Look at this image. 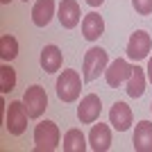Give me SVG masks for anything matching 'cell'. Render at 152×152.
Returning a JSON list of instances; mask_svg holds the SVG:
<instances>
[{
	"label": "cell",
	"mask_w": 152,
	"mask_h": 152,
	"mask_svg": "<svg viewBox=\"0 0 152 152\" xmlns=\"http://www.w3.org/2000/svg\"><path fill=\"white\" fill-rule=\"evenodd\" d=\"M59 127L52 121H41L34 127V150L37 152H55L59 148Z\"/></svg>",
	"instance_id": "1"
},
{
	"label": "cell",
	"mask_w": 152,
	"mask_h": 152,
	"mask_svg": "<svg viewBox=\"0 0 152 152\" xmlns=\"http://www.w3.org/2000/svg\"><path fill=\"white\" fill-rule=\"evenodd\" d=\"M109 66V55L107 50H102V48H91V50H86V55H84V61H82V77L84 82H93V80H98L100 77V73H104Z\"/></svg>",
	"instance_id": "2"
},
{
	"label": "cell",
	"mask_w": 152,
	"mask_h": 152,
	"mask_svg": "<svg viewBox=\"0 0 152 152\" xmlns=\"http://www.w3.org/2000/svg\"><path fill=\"white\" fill-rule=\"evenodd\" d=\"M82 80L77 70H61V75L57 77V98L61 102H75L82 93Z\"/></svg>",
	"instance_id": "3"
},
{
	"label": "cell",
	"mask_w": 152,
	"mask_h": 152,
	"mask_svg": "<svg viewBox=\"0 0 152 152\" xmlns=\"http://www.w3.org/2000/svg\"><path fill=\"white\" fill-rule=\"evenodd\" d=\"M27 118H30V114H27L23 100L9 102V109H7V116H5L7 132L12 134V136H20V134L27 129Z\"/></svg>",
	"instance_id": "4"
},
{
	"label": "cell",
	"mask_w": 152,
	"mask_h": 152,
	"mask_svg": "<svg viewBox=\"0 0 152 152\" xmlns=\"http://www.w3.org/2000/svg\"><path fill=\"white\" fill-rule=\"evenodd\" d=\"M23 104H25L30 118H41L48 109V95H45V89L41 84H32L30 89L23 95Z\"/></svg>",
	"instance_id": "5"
},
{
	"label": "cell",
	"mask_w": 152,
	"mask_h": 152,
	"mask_svg": "<svg viewBox=\"0 0 152 152\" xmlns=\"http://www.w3.org/2000/svg\"><path fill=\"white\" fill-rule=\"evenodd\" d=\"M150 50H152V39L145 30H136L127 41V59H132L136 64L141 59L150 57Z\"/></svg>",
	"instance_id": "6"
},
{
	"label": "cell",
	"mask_w": 152,
	"mask_h": 152,
	"mask_svg": "<svg viewBox=\"0 0 152 152\" xmlns=\"http://www.w3.org/2000/svg\"><path fill=\"white\" fill-rule=\"evenodd\" d=\"M100 111H102L100 95L89 93V95H84V98H82L80 107H77V118H80L82 125H91V123H95L98 118H100Z\"/></svg>",
	"instance_id": "7"
},
{
	"label": "cell",
	"mask_w": 152,
	"mask_h": 152,
	"mask_svg": "<svg viewBox=\"0 0 152 152\" xmlns=\"http://www.w3.org/2000/svg\"><path fill=\"white\" fill-rule=\"evenodd\" d=\"M129 75H132V66H129L127 59H114L104 70V80L111 89H118L123 82L129 80Z\"/></svg>",
	"instance_id": "8"
},
{
	"label": "cell",
	"mask_w": 152,
	"mask_h": 152,
	"mask_svg": "<svg viewBox=\"0 0 152 152\" xmlns=\"http://www.w3.org/2000/svg\"><path fill=\"white\" fill-rule=\"evenodd\" d=\"M57 18L61 23V27L66 30H73V27L80 25V18H82V12H80V5L75 0H61L57 9Z\"/></svg>",
	"instance_id": "9"
},
{
	"label": "cell",
	"mask_w": 152,
	"mask_h": 152,
	"mask_svg": "<svg viewBox=\"0 0 152 152\" xmlns=\"http://www.w3.org/2000/svg\"><path fill=\"white\" fill-rule=\"evenodd\" d=\"M89 148L95 152H107L111 148V129H109V125L95 121V125L91 127V134H89Z\"/></svg>",
	"instance_id": "10"
},
{
	"label": "cell",
	"mask_w": 152,
	"mask_h": 152,
	"mask_svg": "<svg viewBox=\"0 0 152 152\" xmlns=\"http://www.w3.org/2000/svg\"><path fill=\"white\" fill-rule=\"evenodd\" d=\"M132 109L127 102H114V107L109 109V123L114 125V129L118 132H127L132 127Z\"/></svg>",
	"instance_id": "11"
},
{
	"label": "cell",
	"mask_w": 152,
	"mask_h": 152,
	"mask_svg": "<svg viewBox=\"0 0 152 152\" xmlns=\"http://www.w3.org/2000/svg\"><path fill=\"white\" fill-rule=\"evenodd\" d=\"M132 143H134V150L136 152H152V121L136 123Z\"/></svg>",
	"instance_id": "12"
},
{
	"label": "cell",
	"mask_w": 152,
	"mask_h": 152,
	"mask_svg": "<svg viewBox=\"0 0 152 152\" xmlns=\"http://www.w3.org/2000/svg\"><path fill=\"white\" fill-rule=\"evenodd\" d=\"M55 0H37L34 7H32V20L37 27H45L50 25L52 16H55Z\"/></svg>",
	"instance_id": "13"
},
{
	"label": "cell",
	"mask_w": 152,
	"mask_h": 152,
	"mask_svg": "<svg viewBox=\"0 0 152 152\" xmlns=\"http://www.w3.org/2000/svg\"><path fill=\"white\" fill-rule=\"evenodd\" d=\"M102 32H104V20L98 12H91L86 14L82 18V34L86 41H95V39L102 37Z\"/></svg>",
	"instance_id": "14"
},
{
	"label": "cell",
	"mask_w": 152,
	"mask_h": 152,
	"mask_svg": "<svg viewBox=\"0 0 152 152\" xmlns=\"http://www.w3.org/2000/svg\"><path fill=\"white\" fill-rule=\"evenodd\" d=\"M61 64H64V55L57 45H45L41 50V68L45 73H57L61 70Z\"/></svg>",
	"instance_id": "15"
},
{
	"label": "cell",
	"mask_w": 152,
	"mask_h": 152,
	"mask_svg": "<svg viewBox=\"0 0 152 152\" xmlns=\"http://www.w3.org/2000/svg\"><path fill=\"white\" fill-rule=\"evenodd\" d=\"M145 70L141 68L139 64H134L132 66V75H129V80H127V95L129 98H141L143 95V91H145Z\"/></svg>",
	"instance_id": "16"
},
{
	"label": "cell",
	"mask_w": 152,
	"mask_h": 152,
	"mask_svg": "<svg viewBox=\"0 0 152 152\" xmlns=\"http://www.w3.org/2000/svg\"><path fill=\"white\" fill-rule=\"evenodd\" d=\"M64 152H84L89 148L86 143V136H84L80 129H68V132L64 134Z\"/></svg>",
	"instance_id": "17"
},
{
	"label": "cell",
	"mask_w": 152,
	"mask_h": 152,
	"mask_svg": "<svg viewBox=\"0 0 152 152\" xmlns=\"http://www.w3.org/2000/svg\"><path fill=\"white\" fill-rule=\"evenodd\" d=\"M16 57H18V41H16V37L2 34V37H0V59L9 64Z\"/></svg>",
	"instance_id": "18"
},
{
	"label": "cell",
	"mask_w": 152,
	"mask_h": 152,
	"mask_svg": "<svg viewBox=\"0 0 152 152\" xmlns=\"http://www.w3.org/2000/svg\"><path fill=\"white\" fill-rule=\"evenodd\" d=\"M14 86H16V70L5 61L0 66V91L9 93V91H14Z\"/></svg>",
	"instance_id": "19"
},
{
	"label": "cell",
	"mask_w": 152,
	"mask_h": 152,
	"mask_svg": "<svg viewBox=\"0 0 152 152\" xmlns=\"http://www.w3.org/2000/svg\"><path fill=\"white\" fill-rule=\"evenodd\" d=\"M132 7L139 16H150L152 14V0H132Z\"/></svg>",
	"instance_id": "20"
},
{
	"label": "cell",
	"mask_w": 152,
	"mask_h": 152,
	"mask_svg": "<svg viewBox=\"0 0 152 152\" xmlns=\"http://www.w3.org/2000/svg\"><path fill=\"white\" fill-rule=\"evenodd\" d=\"M148 80H150V84H152V55H150V59H148Z\"/></svg>",
	"instance_id": "21"
},
{
	"label": "cell",
	"mask_w": 152,
	"mask_h": 152,
	"mask_svg": "<svg viewBox=\"0 0 152 152\" xmlns=\"http://www.w3.org/2000/svg\"><path fill=\"white\" fill-rule=\"evenodd\" d=\"M86 2H89V5H91V7H100V5H102V2H104V0H86Z\"/></svg>",
	"instance_id": "22"
},
{
	"label": "cell",
	"mask_w": 152,
	"mask_h": 152,
	"mask_svg": "<svg viewBox=\"0 0 152 152\" xmlns=\"http://www.w3.org/2000/svg\"><path fill=\"white\" fill-rule=\"evenodd\" d=\"M0 2H2V5H9V2H12V0H0Z\"/></svg>",
	"instance_id": "23"
},
{
	"label": "cell",
	"mask_w": 152,
	"mask_h": 152,
	"mask_svg": "<svg viewBox=\"0 0 152 152\" xmlns=\"http://www.w3.org/2000/svg\"><path fill=\"white\" fill-rule=\"evenodd\" d=\"M25 2H27V0H25Z\"/></svg>",
	"instance_id": "24"
}]
</instances>
